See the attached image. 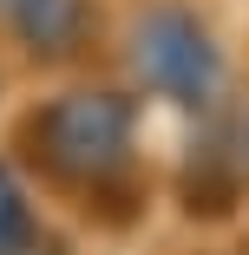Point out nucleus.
<instances>
[{
	"mask_svg": "<svg viewBox=\"0 0 249 255\" xmlns=\"http://www.w3.org/2000/svg\"><path fill=\"white\" fill-rule=\"evenodd\" d=\"M243 144H249V131H243Z\"/></svg>",
	"mask_w": 249,
	"mask_h": 255,
	"instance_id": "nucleus-5",
	"label": "nucleus"
},
{
	"mask_svg": "<svg viewBox=\"0 0 249 255\" xmlns=\"http://www.w3.org/2000/svg\"><path fill=\"white\" fill-rule=\"evenodd\" d=\"M131 66H138V79L158 98H171V105H184V112H204L223 92V53H217L210 26L197 13H184V7H158L138 26Z\"/></svg>",
	"mask_w": 249,
	"mask_h": 255,
	"instance_id": "nucleus-2",
	"label": "nucleus"
},
{
	"mask_svg": "<svg viewBox=\"0 0 249 255\" xmlns=\"http://www.w3.org/2000/svg\"><path fill=\"white\" fill-rule=\"evenodd\" d=\"M33 150L53 177L105 183L131 157V98L125 92H66L33 118Z\"/></svg>",
	"mask_w": 249,
	"mask_h": 255,
	"instance_id": "nucleus-1",
	"label": "nucleus"
},
{
	"mask_svg": "<svg viewBox=\"0 0 249 255\" xmlns=\"http://www.w3.org/2000/svg\"><path fill=\"white\" fill-rule=\"evenodd\" d=\"M0 7H7L20 46L39 53V59L79 53V46H85V26H92V7H85V0H0Z\"/></svg>",
	"mask_w": 249,
	"mask_h": 255,
	"instance_id": "nucleus-3",
	"label": "nucleus"
},
{
	"mask_svg": "<svg viewBox=\"0 0 249 255\" xmlns=\"http://www.w3.org/2000/svg\"><path fill=\"white\" fill-rule=\"evenodd\" d=\"M26 242H33V223H26V203H20L13 177L0 170V255H26Z\"/></svg>",
	"mask_w": 249,
	"mask_h": 255,
	"instance_id": "nucleus-4",
	"label": "nucleus"
}]
</instances>
